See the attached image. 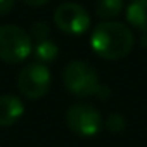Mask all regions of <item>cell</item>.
Here are the masks:
<instances>
[{"label": "cell", "instance_id": "6da1fadb", "mask_svg": "<svg viewBox=\"0 0 147 147\" xmlns=\"http://www.w3.org/2000/svg\"><path fill=\"white\" fill-rule=\"evenodd\" d=\"M133 33L130 28L118 21L99 23L90 36V45L94 52L107 61H118L126 57L133 50Z\"/></svg>", "mask_w": 147, "mask_h": 147}, {"label": "cell", "instance_id": "7c38bea8", "mask_svg": "<svg viewBox=\"0 0 147 147\" xmlns=\"http://www.w3.org/2000/svg\"><path fill=\"white\" fill-rule=\"evenodd\" d=\"M49 33H50V28H49V24H47V23H43V21H38V23H35V24H33L30 36H31V40H35V42H40V40H45V38H49Z\"/></svg>", "mask_w": 147, "mask_h": 147}, {"label": "cell", "instance_id": "5bb4252c", "mask_svg": "<svg viewBox=\"0 0 147 147\" xmlns=\"http://www.w3.org/2000/svg\"><path fill=\"white\" fill-rule=\"evenodd\" d=\"M49 2V0H23V4H26L28 7H42Z\"/></svg>", "mask_w": 147, "mask_h": 147}, {"label": "cell", "instance_id": "3957f363", "mask_svg": "<svg viewBox=\"0 0 147 147\" xmlns=\"http://www.w3.org/2000/svg\"><path fill=\"white\" fill-rule=\"evenodd\" d=\"M33 50L31 36L19 26H0V61L7 64H18L24 61Z\"/></svg>", "mask_w": 147, "mask_h": 147}, {"label": "cell", "instance_id": "4fadbf2b", "mask_svg": "<svg viewBox=\"0 0 147 147\" xmlns=\"http://www.w3.org/2000/svg\"><path fill=\"white\" fill-rule=\"evenodd\" d=\"M16 0H0V16H5L14 9Z\"/></svg>", "mask_w": 147, "mask_h": 147}, {"label": "cell", "instance_id": "30bf717a", "mask_svg": "<svg viewBox=\"0 0 147 147\" xmlns=\"http://www.w3.org/2000/svg\"><path fill=\"white\" fill-rule=\"evenodd\" d=\"M123 11V0H97L95 14L102 19H113Z\"/></svg>", "mask_w": 147, "mask_h": 147}, {"label": "cell", "instance_id": "8992f818", "mask_svg": "<svg viewBox=\"0 0 147 147\" xmlns=\"http://www.w3.org/2000/svg\"><path fill=\"white\" fill-rule=\"evenodd\" d=\"M54 23L61 31L67 35H83L90 28V16L83 5L66 2L55 9Z\"/></svg>", "mask_w": 147, "mask_h": 147}, {"label": "cell", "instance_id": "9c48e42d", "mask_svg": "<svg viewBox=\"0 0 147 147\" xmlns=\"http://www.w3.org/2000/svg\"><path fill=\"white\" fill-rule=\"evenodd\" d=\"M33 50H35V57L38 59V62H43V64L52 62V61L57 57V54H59L57 45H55L50 38H45V40L36 42V45H35Z\"/></svg>", "mask_w": 147, "mask_h": 147}, {"label": "cell", "instance_id": "7a4b0ae2", "mask_svg": "<svg viewBox=\"0 0 147 147\" xmlns=\"http://www.w3.org/2000/svg\"><path fill=\"white\" fill-rule=\"evenodd\" d=\"M62 83L73 95L78 97H99L106 99L109 90L100 85L99 73L87 61H71L62 71Z\"/></svg>", "mask_w": 147, "mask_h": 147}, {"label": "cell", "instance_id": "52a82bcc", "mask_svg": "<svg viewBox=\"0 0 147 147\" xmlns=\"http://www.w3.org/2000/svg\"><path fill=\"white\" fill-rule=\"evenodd\" d=\"M24 114V106L16 95H0V126H11Z\"/></svg>", "mask_w": 147, "mask_h": 147}, {"label": "cell", "instance_id": "ba28073f", "mask_svg": "<svg viewBox=\"0 0 147 147\" xmlns=\"http://www.w3.org/2000/svg\"><path fill=\"white\" fill-rule=\"evenodd\" d=\"M126 19L131 26L147 33V0H131L126 7Z\"/></svg>", "mask_w": 147, "mask_h": 147}, {"label": "cell", "instance_id": "5b68a950", "mask_svg": "<svg viewBox=\"0 0 147 147\" xmlns=\"http://www.w3.org/2000/svg\"><path fill=\"white\" fill-rule=\"evenodd\" d=\"M66 125L67 128L80 137H95L102 126L104 119L102 114L90 104H75L66 113Z\"/></svg>", "mask_w": 147, "mask_h": 147}, {"label": "cell", "instance_id": "277c9868", "mask_svg": "<svg viewBox=\"0 0 147 147\" xmlns=\"http://www.w3.org/2000/svg\"><path fill=\"white\" fill-rule=\"evenodd\" d=\"M52 83V75L47 64L43 62H30L26 64L18 76V88L26 99H42L47 95Z\"/></svg>", "mask_w": 147, "mask_h": 147}, {"label": "cell", "instance_id": "8fae6325", "mask_svg": "<svg viewBox=\"0 0 147 147\" xmlns=\"http://www.w3.org/2000/svg\"><path fill=\"white\" fill-rule=\"evenodd\" d=\"M104 125H106V128H107L109 131H113V133H119V131H123V130H125V126H126L125 118H123L121 114H118V113L109 114V116H107V119L104 121Z\"/></svg>", "mask_w": 147, "mask_h": 147}]
</instances>
